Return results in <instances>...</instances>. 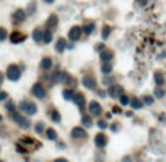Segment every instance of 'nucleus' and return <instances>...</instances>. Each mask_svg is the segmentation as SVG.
Returning <instances> with one entry per match:
<instances>
[{"label": "nucleus", "mask_w": 166, "mask_h": 162, "mask_svg": "<svg viewBox=\"0 0 166 162\" xmlns=\"http://www.w3.org/2000/svg\"><path fill=\"white\" fill-rule=\"evenodd\" d=\"M35 131H37L38 135H41V133L44 131V124H42V123H41V121L35 124Z\"/></svg>", "instance_id": "f704fd0d"}, {"label": "nucleus", "mask_w": 166, "mask_h": 162, "mask_svg": "<svg viewBox=\"0 0 166 162\" xmlns=\"http://www.w3.org/2000/svg\"><path fill=\"white\" fill-rule=\"evenodd\" d=\"M96 50H104V45H96Z\"/></svg>", "instance_id": "49530a36"}, {"label": "nucleus", "mask_w": 166, "mask_h": 162, "mask_svg": "<svg viewBox=\"0 0 166 162\" xmlns=\"http://www.w3.org/2000/svg\"><path fill=\"white\" fill-rule=\"evenodd\" d=\"M50 117H51V120H53L54 123H60V120H61V115L57 110H53V111L50 113Z\"/></svg>", "instance_id": "393cba45"}, {"label": "nucleus", "mask_w": 166, "mask_h": 162, "mask_svg": "<svg viewBox=\"0 0 166 162\" xmlns=\"http://www.w3.org/2000/svg\"><path fill=\"white\" fill-rule=\"evenodd\" d=\"M87 110H89L90 115H95V117H99V115L102 114V107H101L99 102H96V101H90V102H89Z\"/></svg>", "instance_id": "20e7f679"}, {"label": "nucleus", "mask_w": 166, "mask_h": 162, "mask_svg": "<svg viewBox=\"0 0 166 162\" xmlns=\"http://www.w3.org/2000/svg\"><path fill=\"white\" fill-rule=\"evenodd\" d=\"M20 145H25V146H34V148H40V143L35 142L31 137H22L20 139Z\"/></svg>", "instance_id": "dca6fc26"}, {"label": "nucleus", "mask_w": 166, "mask_h": 162, "mask_svg": "<svg viewBox=\"0 0 166 162\" xmlns=\"http://www.w3.org/2000/svg\"><path fill=\"white\" fill-rule=\"evenodd\" d=\"M53 40V32L50 31V29H47V31H42V41L45 42V44H50Z\"/></svg>", "instance_id": "4be33fe9"}, {"label": "nucleus", "mask_w": 166, "mask_h": 162, "mask_svg": "<svg viewBox=\"0 0 166 162\" xmlns=\"http://www.w3.org/2000/svg\"><path fill=\"white\" fill-rule=\"evenodd\" d=\"M109 34H111V28L108 27V25H105L104 29H102V40H108Z\"/></svg>", "instance_id": "7c9ffc66"}, {"label": "nucleus", "mask_w": 166, "mask_h": 162, "mask_svg": "<svg viewBox=\"0 0 166 162\" xmlns=\"http://www.w3.org/2000/svg\"><path fill=\"white\" fill-rule=\"evenodd\" d=\"M0 162H3V161H0Z\"/></svg>", "instance_id": "3c124183"}, {"label": "nucleus", "mask_w": 166, "mask_h": 162, "mask_svg": "<svg viewBox=\"0 0 166 162\" xmlns=\"http://www.w3.org/2000/svg\"><path fill=\"white\" fill-rule=\"evenodd\" d=\"M101 70H102V73H105V74L111 73V72H112V64H111V61H104Z\"/></svg>", "instance_id": "b1692460"}, {"label": "nucleus", "mask_w": 166, "mask_h": 162, "mask_svg": "<svg viewBox=\"0 0 166 162\" xmlns=\"http://www.w3.org/2000/svg\"><path fill=\"white\" fill-rule=\"evenodd\" d=\"M106 126H108V124H106L105 120H99V121H98V127L102 128V130H104V128H106Z\"/></svg>", "instance_id": "58836bf2"}, {"label": "nucleus", "mask_w": 166, "mask_h": 162, "mask_svg": "<svg viewBox=\"0 0 166 162\" xmlns=\"http://www.w3.org/2000/svg\"><path fill=\"white\" fill-rule=\"evenodd\" d=\"M54 162H69V161H67V159H64V158H57Z\"/></svg>", "instance_id": "37998d69"}, {"label": "nucleus", "mask_w": 166, "mask_h": 162, "mask_svg": "<svg viewBox=\"0 0 166 162\" xmlns=\"http://www.w3.org/2000/svg\"><path fill=\"white\" fill-rule=\"evenodd\" d=\"M3 77H5V76H3V73H0V83L3 82Z\"/></svg>", "instance_id": "de8ad7c7"}, {"label": "nucleus", "mask_w": 166, "mask_h": 162, "mask_svg": "<svg viewBox=\"0 0 166 162\" xmlns=\"http://www.w3.org/2000/svg\"><path fill=\"white\" fill-rule=\"evenodd\" d=\"M80 35H82V28L80 27H73L69 32V40L72 41H77L80 40Z\"/></svg>", "instance_id": "9b49d317"}, {"label": "nucleus", "mask_w": 166, "mask_h": 162, "mask_svg": "<svg viewBox=\"0 0 166 162\" xmlns=\"http://www.w3.org/2000/svg\"><path fill=\"white\" fill-rule=\"evenodd\" d=\"M112 111L115 113V114H120V113H121V108H120V107H114Z\"/></svg>", "instance_id": "a19ab883"}, {"label": "nucleus", "mask_w": 166, "mask_h": 162, "mask_svg": "<svg viewBox=\"0 0 166 162\" xmlns=\"http://www.w3.org/2000/svg\"><path fill=\"white\" fill-rule=\"evenodd\" d=\"M95 145L98 148H105L106 145H108V137L104 133H98V135L95 136Z\"/></svg>", "instance_id": "6e6552de"}, {"label": "nucleus", "mask_w": 166, "mask_h": 162, "mask_svg": "<svg viewBox=\"0 0 166 162\" xmlns=\"http://www.w3.org/2000/svg\"><path fill=\"white\" fill-rule=\"evenodd\" d=\"M32 38L35 42H41V40H42V31H41V28H35L34 29Z\"/></svg>", "instance_id": "412c9836"}, {"label": "nucleus", "mask_w": 166, "mask_h": 162, "mask_svg": "<svg viewBox=\"0 0 166 162\" xmlns=\"http://www.w3.org/2000/svg\"><path fill=\"white\" fill-rule=\"evenodd\" d=\"M118 98H120L121 105H128V104H130V99H128V96H125V95H124V94H122V95H120Z\"/></svg>", "instance_id": "72a5a7b5"}, {"label": "nucleus", "mask_w": 166, "mask_h": 162, "mask_svg": "<svg viewBox=\"0 0 166 162\" xmlns=\"http://www.w3.org/2000/svg\"><path fill=\"white\" fill-rule=\"evenodd\" d=\"M51 81H53V83H57V82L61 81V72H58V70H55L53 73V76H51Z\"/></svg>", "instance_id": "c756f323"}, {"label": "nucleus", "mask_w": 166, "mask_h": 162, "mask_svg": "<svg viewBox=\"0 0 166 162\" xmlns=\"http://www.w3.org/2000/svg\"><path fill=\"white\" fill-rule=\"evenodd\" d=\"M61 81L64 82L66 85H69V86H74V85H77V81L74 79L72 74L66 73V72H63V73H61Z\"/></svg>", "instance_id": "ddd939ff"}, {"label": "nucleus", "mask_w": 166, "mask_h": 162, "mask_svg": "<svg viewBox=\"0 0 166 162\" xmlns=\"http://www.w3.org/2000/svg\"><path fill=\"white\" fill-rule=\"evenodd\" d=\"M64 48H66V40H64V38H60V40L55 42V51H57V53H63Z\"/></svg>", "instance_id": "6ab92c4d"}, {"label": "nucleus", "mask_w": 166, "mask_h": 162, "mask_svg": "<svg viewBox=\"0 0 166 162\" xmlns=\"http://www.w3.org/2000/svg\"><path fill=\"white\" fill-rule=\"evenodd\" d=\"M98 94H99L101 96H105V92H104V91H99V92H98Z\"/></svg>", "instance_id": "a18cd8bd"}, {"label": "nucleus", "mask_w": 166, "mask_h": 162, "mask_svg": "<svg viewBox=\"0 0 166 162\" xmlns=\"http://www.w3.org/2000/svg\"><path fill=\"white\" fill-rule=\"evenodd\" d=\"M2 120H3V117H2V115H0V121H2Z\"/></svg>", "instance_id": "8fccbe9b"}, {"label": "nucleus", "mask_w": 166, "mask_h": 162, "mask_svg": "<svg viewBox=\"0 0 166 162\" xmlns=\"http://www.w3.org/2000/svg\"><path fill=\"white\" fill-rule=\"evenodd\" d=\"M32 94L35 95L38 99H44L47 92H45V88H44L41 83H35V85L32 86Z\"/></svg>", "instance_id": "423d86ee"}, {"label": "nucleus", "mask_w": 166, "mask_h": 162, "mask_svg": "<svg viewBox=\"0 0 166 162\" xmlns=\"http://www.w3.org/2000/svg\"><path fill=\"white\" fill-rule=\"evenodd\" d=\"M19 110L26 115H34V114H37V111H38L37 105L31 101H22L19 104Z\"/></svg>", "instance_id": "f03ea898"}, {"label": "nucleus", "mask_w": 166, "mask_h": 162, "mask_svg": "<svg viewBox=\"0 0 166 162\" xmlns=\"http://www.w3.org/2000/svg\"><path fill=\"white\" fill-rule=\"evenodd\" d=\"M143 104H146V105H152V104H153V98H152V96H149V95L144 96V98H143Z\"/></svg>", "instance_id": "e433bc0d"}, {"label": "nucleus", "mask_w": 166, "mask_h": 162, "mask_svg": "<svg viewBox=\"0 0 166 162\" xmlns=\"http://www.w3.org/2000/svg\"><path fill=\"white\" fill-rule=\"evenodd\" d=\"M6 76L9 81H19L20 79V69L16 66V64H10L7 67V72H6Z\"/></svg>", "instance_id": "7ed1b4c3"}, {"label": "nucleus", "mask_w": 166, "mask_h": 162, "mask_svg": "<svg viewBox=\"0 0 166 162\" xmlns=\"http://www.w3.org/2000/svg\"><path fill=\"white\" fill-rule=\"evenodd\" d=\"M108 95L111 98H118L120 95H122V86H120V85H111L108 88Z\"/></svg>", "instance_id": "0eeeda50"}, {"label": "nucleus", "mask_w": 166, "mask_h": 162, "mask_svg": "<svg viewBox=\"0 0 166 162\" xmlns=\"http://www.w3.org/2000/svg\"><path fill=\"white\" fill-rule=\"evenodd\" d=\"M12 118H13V121L19 126L20 128H23V130H28V128L31 127V121L28 120L26 117H23V115L20 114V113H16V111H13L12 113Z\"/></svg>", "instance_id": "f257e3e1"}, {"label": "nucleus", "mask_w": 166, "mask_h": 162, "mask_svg": "<svg viewBox=\"0 0 166 162\" xmlns=\"http://www.w3.org/2000/svg\"><path fill=\"white\" fill-rule=\"evenodd\" d=\"M73 95H74V92L72 91V89H64V91H63V96H64V99H67V101L72 99Z\"/></svg>", "instance_id": "c85d7f7f"}, {"label": "nucleus", "mask_w": 166, "mask_h": 162, "mask_svg": "<svg viewBox=\"0 0 166 162\" xmlns=\"http://www.w3.org/2000/svg\"><path fill=\"white\" fill-rule=\"evenodd\" d=\"M154 96H156V98H163V96H165V91L160 88V86L154 89Z\"/></svg>", "instance_id": "473e14b6"}, {"label": "nucleus", "mask_w": 166, "mask_h": 162, "mask_svg": "<svg viewBox=\"0 0 166 162\" xmlns=\"http://www.w3.org/2000/svg\"><path fill=\"white\" fill-rule=\"evenodd\" d=\"M72 99H73L74 104H76L79 108H82V110L85 108V102H86V99H85V95L83 94H74Z\"/></svg>", "instance_id": "4468645a"}, {"label": "nucleus", "mask_w": 166, "mask_h": 162, "mask_svg": "<svg viewBox=\"0 0 166 162\" xmlns=\"http://www.w3.org/2000/svg\"><path fill=\"white\" fill-rule=\"evenodd\" d=\"M82 83H83V86H85V88L90 89V91H93V89L96 88V79L93 77L92 74H86V76H83Z\"/></svg>", "instance_id": "39448f33"}, {"label": "nucleus", "mask_w": 166, "mask_h": 162, "mask_svg": "<svg viewBox=\"0 0 166 162\" xmlns=\"http://www.w3.org/2000/svg\"><path fill=\"white\" fill-rule=\"evenodd\" d=\"M7 98V92H0V101H5Z\"/></svg>", "instance_id": "ea45409f"}, {"label": "nucleus", "mask_w": 166, "mask_h": 162, "mask_svg": "<svg viewBox=\"0 0 166 162\" xmlns=\"http://www.w3.org/2000/svg\"><path fill=\"white\" fill-rule=\"evenodd\" d=\"M114 57V53L111 50H108V48H104L102 51H101V60L102 61H111Z\"/></svg>", "instance_id": "2eb2a0df"}, {"label": "nucleus", "mask_w": 166, "mask_h": 162, "mask_svg": "<svg viewBox=\"0 0 166 162\" xmlns=\"http://www.w3.org/2000/svg\"><path fill=\"white\" fill-rule=\"evenodd\" d=\"M137 3H139L140 6H146V3H147V0H137Z\"/></svg>", "instance_id": "79ce46f5"}, {"label": "nucleus", "mask_w": 166, "mask_h": 162, "mask_svg": "<svg viewBox=\"0 0 166 162\" xmlns=\"http://www.w3.org/2000/svg\"><path fill=\"white\" fill-rule=\"evenodd\" d=\"M6 110L9 111V113H10V114H12L13 111H16V107H15V102H13V101H7V102H6Z\"/></svg>", "instance_id": "2f4dec72"}, {"label": "nucleus", "mask_w": 166, "mask_h": 162, "mask_svg": "<svg viewBox=\"0 0 166 162\" xmlns=\"http://www.w3.org/2000/svg\"><path fill=\"white\" fill-rule=\"evenodd\" d=\"M130 104H131V107H133L134 110H140V108L143 107V102L140 101L139 98H133V99H131V102H130Z\"/></svg>", "instance_id": "bb28decb"}, {"label": "nucleus", "mask_w": 166, "mask_h": 162, "mask_svg": "<svg viewBox=\"0 0 166 162\" xmlns=\"http://www.w3.org/2000/svg\"><path fill=\"white\" fill-rule=\"evenodd\" d=\"M26 18V13H25V10H22V9H18V10H15V13L12 15V19L13 22L16 23H20V22H23Z\"/></svg>", "instance_id": "f8f14e48"}, {"label": "nucleus", "mask_w": 166, "mask_h": 162, "mask_svg": "<svg viewBox=\"0 0 166 162\" xmlns=\"http://www.w3.org/2000/svg\"><path fill=\"white\" fill-rule=\"evenodd\" d=\"M95 31V23L93 22H89V23H86L85 27L82 28V32H85L86 35H90Z\"/></svg>", "instance_id": "aec40b11"}, {"label": "nucleus", "mask_w": 166, "mask_h": 162, "mask_svg": "<svg viewBox=\"0 0 166 162\" xmlns=\"http://www.w3.org/2000/svg\"><path fill=\"white\" fill-rule=\"evenodd\" d=\"M82 124L85 126V127H92V118L90 117H87V115H83L82 117Z\"/></svg>", "instance_id": "cd10ccee"}, {"label": "nucleus", "mask_w": 166, "mask_h": 162, "mask_svg": "<svg viewBox=\"0 0 166 162\" xmlns=\"http://www.w3.org/2000/svg\"><path fill=\"white\" fill-rule=\"evenodd\" d=\"M154 81H156V83H157L159 86H162V85L165 83V74L162 73V72H156V73H154Z\"/></svg>", "instance_id": "5701e85b"}, {"label": "nucleus", "mask_w": 166, "mask_h": 162, "mask_svg": "<svg viewBox=\"0 0 166 162\" xmlns=\"http://www.w3.org/2000/svg\"><path fill=\"white\" fill-rule=\"evenodd\" d=\"M16 150H18V152H20V153H26V152H28V149L26 148H22V145H20V143H18V145H16Z\"/></svg>", "instance_id": "4c0bfd02"}, {"label": "nucleus", "mask_w": 166, "mask_h": 162, "mask_svg": "<svg viewBox=\"0 0 166 162\" xmlns=\"http://www.w3.org/2000/svg\"><path fill=\"white\" fill-rule=\"evenodd\" d=\"M112 81H114L112 77H111V79H109V77H105V79H104V82H105V83H111Z\"/></svg>", "instance_id": "c03bdc74"}, {"label": "nucleus", "mask_w": 166, "mask_h": 162, "mask_svg": "<svg viewBox=\"0 0 166 162\" xmlns=\"http://www.w3.org/2000/svg\"><path fill=\"white\" fill-rule=\"evenodd\" d=\"M57 23H58V18H57V15H51L45 22L47 28H55L57 27Z\"/></svg>", "instance_id": "f3484780"}, {"label": "nucleus", "mask_w": 166, "mask_h": 162, "mask_svg": "<svg viewBox=\"0 0 166 162\" xmlns=\"http://www.w3.org/2000/svg\"><path fill=\"white\" fill-rule=\"evenodd\" d=\"M86 130L82 127H74L73 130H72V137L73 139H86Z\"/></svg>", "instance_id": "1a4fd4ad"}, {"label": "nucleus", "mask_w": 166, "mask_h": 162, "mask_svg": "<svg viewBox=\"0 0 166 162\" xmlns=\"http://www.w3.org/2000/svg\"><path fill=\"white\" fill-rule=\"evenodd\" d=\"M41 67L44 69V70H50V69L53 67V60L50 57H44L41 60Z\"/></svg>", "instance_id": "a211bd4d"}, {"label": "nucleus", "mask_w": 166, "mask_h": 162, "mask_svg": "<svg viewBox=\"0 0 166 162\" xmlns=\"http://www.w3.org/2000/svg\"><path fill=\"white\" fill-rule=\"evenodd\" d=\"M7 37V32L5 28H0V41H5Z\"/></svg>", "instance_id": "c9c22d12"}, {"label": "nucleus", "mask_w": 166, "mask_h": 162, "mask_svg": "<svg viewBox=\"0 0 166 162\" xmlns=\"http://www.w3.org/2000/svg\"><path fill=\"white\" fill-rule=\"evenodd\" d=\"M44 2H45V3H50V5H51V3H54V0H44Z\"/></svg>", "instance_id": "09e8293b"}, {"label": "nucleus", "mask_w": 166, "mask_h": 162, "mask_svg": "<svg viewBox=\"0 0 166 162\" xmlns=\"http://www.w3.org/2000/svg\"><path fill=\"white\" fill-rule=\"evenodd\" d=\"M45 135H47V139H48V140H55V139H57V131L53 130V128H48Z\"/></svg>", "instance_id": "a878e982"}, {"label": "nucleus", "mask_w": 166, "mask_h": 162, "mask_svg": "<svg viewBox=\"0 0 166 162\" xmlns=\"http://www.w3.org/2000/svg\"><path fill=\"white\" fill-rule=\"evenodd\" d=\"M25 40H26V35L22 34V32H19V31H15V32H12V35H10V41H12L13 44L23 42Z\"/></svg>", "instance_id": "9d476101"}]
</instances>
